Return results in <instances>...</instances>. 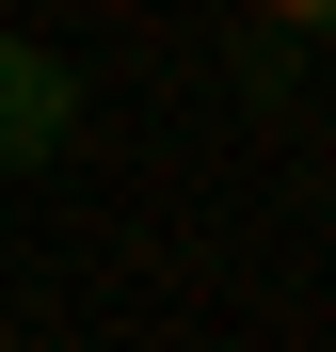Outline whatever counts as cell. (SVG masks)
<instances>
[{
  "label": "cell",
  "instance_id": "cell-2",
  "mask_svg": "<svg viewBox=\"0 0 336 352\" xmlns=\"http://www.w3.org/2000/svg\"><path fill=\"white\" fill-rule=\"evenodd\" d=\"M0 352H32V336H0Z\"/></svg>",
  "mask_w": 336,
  "mask_h": 352
},
{
  "label": "cell",
  "instance_id": "cell-1",
  "mask_svg": "<svg viewBox=\"0 0 336 352\" xmlns=\"http://www.w3.org/2000/svg\"><path fill=\"white\" fill-rule=\"evenodd\" d=\"M65 144H80V65L32 48V32H0V176H32Z\"/></svg>",
  "mask_w": 336,
  "mask_h": 352
}]
</instances>
